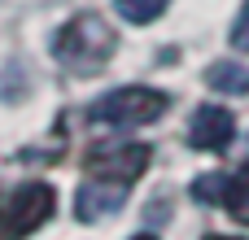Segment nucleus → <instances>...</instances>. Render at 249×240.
<instances>
[{"label": "nucleus", "instance_id": "nucleus-3", "mask_svg": "<svg viewBox=\"0 0 249 240\" xmlns=\"http://www.w3.org/2000/svg\"><path fill=\"white\" fill-rule=\"evenodd\" d=\"M53 210H57V192H53L48 184H22V188H13V197L4 201L0 223H4L9 236H31L35 227H44V223L53 219Z\"/></svg>", "mask_w": 249, "mask_h": 240}, {"label": "nucleus", "instance_id": "nucleus-1", "mask_svg": "<svg viewBox=\"0 0 249 240\" xmlns=\"http://www.w3.org/2000/svg\"><path fill=\"white\" fill-rule=\"evenodd\" d=\"M166 105H171V96L162 87L140 83V87H114L101 101H92L88 118L96 127H140V122H158L166 114Z\"/></svg>", "mask_w": 249, "mask_h": 240}, {"label": "nucleus", "instance_id": "nucleus-13", "mask_svg": "<svg viewBox=\"0 0 249 240\" xmlns=\"http://www.w3.org/2000/svg\"><path fill=\"white\" fill-rule=\"evenodd\" d=\"M210 240H241V236H210Z\"/></svg>", "mask_w": 249, "mask_h": 240}, {"label": "nucleus", "instance_id": "nucleus-6", "mask_svg": "<svg viewBox=\"0 0 249 240\" xmlns=\"http://www.w3.org/2000/svg\"><path fill=\"white\" fill-rule=\"evenodd\" d=\"M232 136H236V118H232L223 105H201V109H197V118H193V131H188L193 149H206V153L228 149V144H232Z\"/></svg>", "mask_w": 249, "mask_h": 240}, {"label": "nucleus", "instance_id": "nucleus-5", "mask_svg": "<svg viewBox=\"0 0 249 240\" xmlns=\"http://www.w3.org/2000/svg\"><path fill=\"white\" fill-rule=\"evenodd\" d=\"M149 144H118V149H92V157H88V171L92 175H109V179H123V184H131L136 175H144V166H149Z\"/></svg>", "mask_w": 249, "mask_h": 240}, {"label": "nucleus", "instance_id": "nucleus-9", "mask_svg": "<svg viewBox=\"0 0 249 240\" xmlns=\"http://www.w3.org/2000/svg\"><path fill=\"white\" fill-rule=\"evenodd\" d=\"M166 4H171V0H114V9H118L127 22H153V17L166 13Z\"/></svg>", "mask_w": 249, "mask_h": 240}, {"label": "nucleus", "instance_id": "nucleus-8", "mask_svg": "<svg viewBox=\"0 0 249 240\" xmlns=\"http://www.w3.org/2000/svg\"><path fill=\"white\" fill-rule=\"evenodd\" d=\"M223 206L232 210V219L249 223V166L241 171V175H232V179H228V201H223Z\"/></svg>", "mask_w": 249, "mask_h": 240}, {"label": "nucleus", "instance_id": "nucleus-4", "mask_svg": "<svg viewBox=\"0 0 249 240\" xmlns=\"http://www.w3.org/2000/svg\"><path fill=\"white\" fill-rule=\"evenodd\" d=\"M127 184L123 179H109V175H88V184L79 188V197H74V214L83 219V223H101V219H109V214H118L123 206H127Z\"/></svg>", "mask_w": 249, "mask_h": 240}, {"label": "nucleus", "instance_id": "nucleus-10", "mask_svg": "<svg viewBox=\"0 0 249 240\" xmlns=\"http://www.w3.org/2000/svg\"><path fill=\"white\" fill-rule=\"evenodd\" d=\"M197 201H210V206H223L228 201V175H201L197 188H193Z\"/></svg>", "mask_w": 249, "mask_h": 240}, {"label": "nucleus", "instance_id": "nucleus-11", "mask_svg": "<svg viewBox=\"0 0 249 240\" xmlns=\"http://www.w3.org/2000/svg\"><path fill=\"white\" fill-rule=\"evenodd\" d=\"M232 44H249V4H245V13H241V22L232 26Z\"/></svg>", "mask_w": 249, "mask_h": 240}, {"label": "nucleus", "instance_id": "nucleus-7", "mask_svg": "<svg viewBox=\"0 0 249 240\" xmlns=\"http://www.w3.org/2000/svg\"><path fill=\"white\" fill-rule=\"evenodd\" d=\"M206 83L219 87V92H228V96H245L249 92V70L241 61H214L206 70Z\"/></svg>", "mask_w": 249, "mask_h": 240}, {"label": "nucleus", "instance_id": "nucleus-2", "mask_svg": "<svg viewBox=\"0 0 249 240\" xmlns=\"http://www.w3.org/2000/svg\"><path fill=\"white\" fill-rule=\"evenodd\" d=\"M109 48H114V31L92 13H79L57 31V57L66 66H96L109 57Z\"/></svg>", "mask_w": 249, "mask_h": 240}, {"label": "nucleus", "instance_id": "nucleus-12", "mask_svg": "<svg viewBox=\"0 0 249 240\" xmlns=\"http://www.w3.org/2000/svg\"><path fill=\"white\" fill-rule=\"evenodd\" d=\"M131 240H158V236H149V232H140V236H131Z\"/></svg>", "mask_w": 249, "mask_h": 240}]
</instances>
